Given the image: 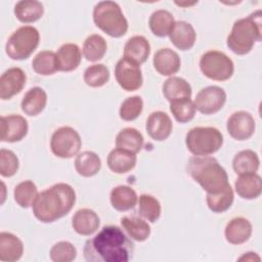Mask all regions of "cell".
I'll return each mask as SVG.
<instances>
[{
	"label": "cell",
	"mask_w": 262,
	"mask_h": 262,
	"mask_svg": "<svg viewBox=\"0 0 262 262\" xmlns=\"http://www.w3.org/2000/svg\"><path fill=\"white\" fill-rule=\"evenodd\" d=\"M75 203V189L70 184L60 182L40 192L32 208L39 221L51 223L69 214Z\"/></svg>",
	"instance_id": "cell-2"
},
{
	"label": "cell",
	"mask_w": 262,
	"mask_h": 262,
	"mask_svg": "<svg viewBox=\"0 0 262 262\" xmlns=\"http://www.w3.org/2000/svg\"><path fill=\"white\" fill-rule=\"evenodd\" d=\"M115 76L118 84L126 91H135L142 86V74L140 64L122 57L115 68Z\"/></svg>",
	"instance_id": "cell-10"
},
{
	"label": "cell",
	"mask_w": 262,
	"mask_h": 262,
	"mask_svg": "<svg viewBox=\"0 0 262 262\" xmlns=\"http://www.w3.org/2000/svg\"><path fill=\"white\" fill-rule=\"evenodd\" d=\"M107 45L105 39L97 34L90 35L83 44V55L88 61L100 60L106 53Z\"/></svg>",
	"instance_id": "cell-34"
},
{
	"label": "cell",
	"mask_w": 262,
	"mask_h": 262,
	"mask_svg": "<svg viewBox=\"0 0 262 262\" xmlns=\"http://www.w3.org/2000/svg\"><path fill=\"white\" fill-rule=\"evenodd\" d=\"M75 169L83 177H92L101 169V160L97 154L85 150L80 152L75 160Z\"/></svg>",
	"instance_id": "cell-29"
},
{
	"label": "cell",
	"mask_w": 262,
	"mask_h": 262,
	"mask_svg": "<svg viewBox=\"0 0 262 262\" xmlns=\"http://www.w3.org/2000/svg\"><path fill=\"white\" fill-rule=\"evenodd\" d=\"M142 108H143L142 98L138 95L131 96L126 98L122 102L120 106L119 115H120V118L124 121H133L140 116Z\"/></svg>",
	"instance_id": "cell-41"
},
{
	"label": "cell",
	"mask_w": 262,
	"mask_h": 262,
	"mask_svg": "<svg viewBox=\"0 0 262 262\" xmlns=\"http://www.w3.org/2000/svg\"><path fill=\"white\" fill-rule=\"evenodd\" d=\"M29 125L27 120L19 115H9L1 117V141H20L28 133Z\"/></svg>",
	"instance_id": "cell-14"
},
{
	"label": "cell",
	"mask_w": 262,
	"mask_h": 262,
	"mask_svg": "<svg viewBox=\"0 0 262 262\" xmlns=\"http://www.w3.org/2000/svg\"><path fill=\"white\" fill-rule=\"evenodd\" d=\"M262 12L257 10L247 17L234 21L227 37L228 48L237 55L248 54L256 42L261 41Z\"/></svg>",
	"instance_id": "cell-4"
},
{
	"label": "cell",
	"mask_w": 262,
	"mask_h": 262,
	"mask_svg": "<svg viewBox=\"0 0 262 262\" xmlns=\"http://www.w3.org/2000/svg\"><path fill=\"white\" fill-rule=\"evenodd\" d=\"M82 146L80 134L72 127L64 126L55 130L50 139V148L54 156L61 159H71L76 156Z\"/></svg>",
	"instance_id": "cell-9"
},
{
	"label": "cell",
	"mask_w": 262,
	"mask_h": 262,
	"mask_svg": "<svg viewBox=\"0 0 262 262\" xmlns=\"http://www.w3.org/2000/svg\"><path fill=\"white\" fill-rule=\"evenodd\" d=\"M259 166V157L251 149H245L237 152L232 160V168L237 175L256 173Z\"/></svg>",
	"instance_id": "cell-31"
},
{
	"label": "cell",
	"mask_w": 262,
	"mask_h": 262,
	"mask_svg": "<svg viewBox=\"0 0 262 262\" xmlns=\"http://www.w3.org/2000/svg\"><path fill=\"white\" fill-rule=\"evenodd\" d=\"M154 68L162 76H172L180 70L181 60L177 52L170 48L159 49L152 59Z\"/></svg>",
	"instance_id": "cell-17"
},
{
	"label": "cell",
	"mask_w": 262,
	"mask_h": 262,
	"mask_svg": "<svg viewBox=\"0 0 262 262\" xmlns=\"http://www.w3.org/2000/svg\"><path fill=\"white\" fill-rule=\"evenodd\" d=\"M226 129L233 139L243 141L252 137L256 129V123L250 113L239 111L228 118Z\"/></svg>",
	"instance_id": "cell-12"
},
{
	"label": "cell",
	"mask_w": 262,
	"mask_h": 262,
	"mask_svg": "<svg viewBox=\"0 0 262 262\" xmlns=\"http://www.w3.org/2000/svg\"><path fill=\"white\" fill-rule=\"evenodd\" d=\"M33 70L42 76H48L58 71L56 53L50 50L40 51L32 61Z\"/></svg>",
	"instance_id": "cell-35"
},
{
	"label": "cell",
	"mask_w": 262,
	"mask_h": 262,
	"mask_svg": "<svg viewBox=\"0 0 262 262\" xmlns=\"http://www.w3.org/2000/svg\"><path fill=\"white\" fill-rule=\"evenodd\" d=\"M200 69L209 79L226 81L233 75V61L223 52L210 50L205 52L200 59Z\"/></svg>",
	"instance_id": "cell-8"
},
{
	"label": "cell",
	"mask_w": 262,
	"mask_h": 262,
	"mask_svg": "<svg viewBox=\"0 0 262 262\" xmlns=\"http://www.w3.org/2000/svg\"><path fill=\"white\" fill-rule=\"evenodd\" d=\"M84 258L88 262H128L134 255V244L118 226H103L86 241Z\"/></svg>",
	"instance_id": "cell-1"
},
{
	"label": "cell",
	"mask_w": 262,
	"mask_h": 262,
	"mask_svg": "<svg viewBox=\"0 0 262 262\" xmlns=\"http://www.w3.org/2000/svg\"><path fill=\"white\" fill-rule=\"evenodd\" d=\"M163 94L169 101H176L190 98L191 86L183 78L171 76L163 84Z\"/></svg>",
	"instance_id": "cell-24"
},
{
	"label": "cell",
	"mask_w": 262,
	"mask_h": 262,
	"mask_svg": "<svg viewBox=\"0 0 262 262\" xmlns=\"http://www.w3.org/2000/svg\"><path fill=\"white\" fill-rule=\"evenodd\" d=\"M252 224L244 217L231 219L225 227V238L231 245H242L252 235Z\"/></svg>",
	"instance_id": "cell-19"
},
{
	"label": "cell",
	"mask_w": 262,
	"mask_h": 262,
	"mask_svg": "<svg viewBox=\"0 0 262 262\" xmlns=\"http://www.w3.org/2000/svg\"><path fill=\"white\" fill-rule=\"evenodd\" d=\"M82 53L78 45L66 43L59 47L56 52L58 71L72 72L76 70L81 62Z\"/></svg>",
	"instance_id": "cell-26"
},
{
	"label": "cell",
	"mask_w": 262,
	"mask_h": 262,
	"mask_svg": "<svg viewBox=\"0 0 262 262\" xmlns=\"http://www.w3.org/2000/svg\"><path fill=\"white\" fill-rule=\"evenodd\" d=\"M18 159L15 154L9 149H0V174L3 177H11L18 170Z\"/></svg>",
	"instance_id": "cell-43"
},
{
	"label": "cell",
	"mask_w": 262,
	"mask_h": 262,
	"mask_svg": "<svg viewBox=\"0 0 262 262\" xmlns=\"http://www.w3.org/2000/svg\"><path fill=\"white\" fill-rule=\"evenodd\" d=\"M234 194L230 184H228L221 192L207 193V205L214 213H223L227 211L233 203Z\"/></svg>",
	"instance_id": "cell-36"
},
{
	"label": "cell",
	"mask_w": 262,
	"mask_h": 262,
	"mask_svg": "<svg viewBox=\"0 0 262 262\" xmlns=\"http://www.w3.org/2000/svg\"><path fill=\"white\" fill-rule=\"evenodd\" d=\"M111 204L117 211H128L135 207L138 198L133 188L127 185H119L111 191Z\"/></svg>",
	"instance_id": "cell-27"
},
{
	"label": "cell",
	"mask_w": 262,
	"mask_h": 262,
	"mask_svg": "<svg viewBox=\"0 0 262 262\" xmlns=\"http://www.w3.org/2000/svg\"><path fill=\"white\" fill-rule=\"evenodd\" d=\"M236 193L246 200H254L262 192V180L256 173L239 175L234 183Z\"/></svg>",
	"instance_id": "cell-20"
},
{
	"label": "cell",
	"mask_w": 262,
	"mask_h": 262,
	"mask_svg": "<svg viewBox=\"0 0 262 262\" xmlns=\"http://www.w3.org/2000/svg\"><path fill=\"white\" fill-rule=\"evenodd\" d=\"M93 21L102 32L114 38H120L128 31V21L119 4L114 1L98 2L93 9Z\"/></svg>",
	"instance_id": "cell-5"
},
{
	"label": "cell",
	"mask_w": 262,
	"mask_h": 262,
	"mask_svg": "<svg viewBox=\"0 0 262 262\" xmlns=\"http://www.w3.org/2000/svg\"><path fill=\"white\" fill-rule=\"evenodd\" d=\"M168 36L171 43L182 51L191 49L196 39V34L193 27L183 20L175 21Z\"/></svg>",
	"instance_id": "cell-16"
},
{
	"label": "cell",
	"mask_w": 262,
	"mask_h": 262,
	"mask_svg": "<svg viewBox=\"0 0 262 262\" xmlns=\"http://www.w3.org/2000/svg\"><path fill=\"white\" fill-rule=\"evenodd\" d=\"M187 173L198 182L207 193L221 192L228 184L225 169L215 158L208 156H193L188 160Z\"/></svg>",
	"instance_id": "cell-3"
},
{
	"label": "cell",
	"mask_w": 262,
	"mask_h": 262,
	"mask_svg": "<svg viewBox=\"0 0 262 262\" xmlns=\"http://www.w3.org/2000/svg\"><path fill=\"white\" fill-rule=\"evenodd\" d=\"M84 82L90 87H101L110 80V71L102 63H96L88 67L84 72Z\"/></svg>",
	"instance_id": "cell-38"
},
{
	"label": "cell",
	"mask_w": 262,
	"mask_h": 262,
	"mask_svg": "<svg viewBox=\"0 0 262 262\" xmlns=\"http://www.w3.org/2000/svg\"><path fill=\"white\" fill-rule=\"evenodd\" d=\"M239 261H254V260H258L260 261V257L256 254V253H253V252H249V253H245V255H243L239 259Z\"/></svg>",
	"instance_id": "cell-44"
},
{
	"label": "cell",
	"mask_w": 262,
	"mask_h": 262,
	"mask_svg": "<svg viewBox=\"0 0 262 262\" xmlns=\"http://www.w3.org/2000/svg\"><path fill=\"white\" fill-rule=\"evenodd\" d=\"M24 253L23 242L10 232L0 233V260L14 262L21 258Z\"/></svg>",
	"instance_id": "cell-22"
},
{
	"label": "cell",
	"mask_w": 262,
	"mask_h": 262,
	"mask_svg": "<svg viewBox=\"0 0 262 262\" xmlns=\"http://www.w3.org/2000/svg\"><path fill=\"white\" fill-rule=\"evenodd\" d=\"M139 214L149 222H156L161 216V204L150 194H141L139 196Z\"/></svg>",
	"instance_id": "cell-40"
},
{
	"label": "cell",
	"mask_w": 262,
	"mask_h": 262,
	"mask_svg": "<svg viewBox=\"0 0 262 262\" xmlns=\"http://www.w3.org/2000/svg\"><path fill=\"white\" fill-rule=\"evenodd\" d=\"M43 13V4L36 0H21L14 5V14L16 18L25 24L37 21L42 17Z\"/></svg>",
	"instance_id": "cell-28"
},
{
	"label": "cell",
	"mask_w": 262,
	"mask_h": 262,
	"mask_svg": "<svg viewBox=\"0 0 262 262\" xmlns=\"http://www.w3.org/2000/svg\"><path fill=\"white\" fill-rule=\"evenodd\" d=\"M195 106L190 98L170 102V112L179 123H187L194 118Z\"/></svg>",
	"instance_id": "cell-39"
},
{
	"label": "cell",
	"mask_w": 262,
	"mask_h": 262,
	"mask_svg": "<svg viewBox=\"0 0 262 262\" xmlns=\"http://www.w3.org/2000/svg\"><path fill=\"white\" fill-rule=\"evenodd\" d=\"M226 101V93L219 86L203 88L194 98V106L204 115H212L219 112Z\"/></svg>",
	"instance_id": "cell-11"
},
{
	"label": "cell",
	"mask_w": 262,
	"mask_h": 262,
	"mask_svg": "<svg viewBox=\"0 0 262 262\" xmlns=\"http://www.w3.org/2000/svg\"><path fill=\"white\" fill-rule=\"evenodd\" d=\"M100 224L98 215L91 209H80L72 218V227L80 235L94 233Z\"/></svg>",
	"instance_id": "cell-18"
},
{
	"label": "cell",
	"mask_w": 262,
	"mask_h": 262,
	"mask_svg": "<svg viewBox=\"0 0 262 262\" xmlns=\"http://www.w3.org/2000/svg\"><path fill=\"white\" fill-rule=\"evenodd\" d=\"M143 142L142 134L137 129L131 127L122 129L116 137V146L118 148H123L134 154L141 150Z\"/></svg>",
	"instance_id": "cell-32"
},
{
	"label": "cell",
	"mask_w": 262,
	"mask_h": 262,
	"mask_svg": "<svg viewBox=\"0 0 262 262\" xmlns=\"http://www.w3.org/2000/svg\"><path fill=\"white\" fill-rule=\"evenodd\" d=\"M174 23L175 21L172 13L164 9H159L152 12L148 20L149 29L157 37L168 36Z\"/></svg>",
	"instance_id": "cell-33"
},
{
	"label": "cell",
	"mask_w": 262,
	"mask_h": 262,
	"mask_svg": "<svg viewBox=\"0 0 262 262\" xmlns=\"http://www.w3.org/2000/svg\"><path fill=\"white\" fill-rule=\"evenodd\" d=\"M40 35L36 28L24 26L14 31L5 45V52L11 59H27L38 47Z\"/></svg>",
	"instance_id": "cell-7"
},
{
	"label": "cell",
	"mask_w": 262,
	"mask_h": 262,
	"mask_svg": "<svg viewBox=\"0 0 262 262\" xmlns=\"http://www.w3.org/2000/svg\"><path fill=\"white\" fill-rule=\"evenodd\" d=\"M39 192L36 184L31 180H25L14 187L13 196L16 204L21 208L33 206Z\"/></svg>",
	"instance_id": "cell-37"
},
{
	"label": "cell",
	"mask_w": 262,
	"mask_h": 262,
	"mask_svg": "<svg viewBox=\"0 0 262 262\" xmlns=\"http://www.w3.org/2000/svg\"><path fill=\"white\" fill-rule=\"evenodd\" d=\"M136 154L123 148H115L107 156L108 168L117 174H125L136 165Z\"/></svg>",
	"instance_id": "cell-23"
},
{
	"label": "cell",
	"mask_w": 262,
	"mask_h": 262,
	"mask_svg": "<svg viewBox=\"0 0 262 262\" xmlns=\"http://www.w3.org/2000/svg\"><path fill=\"white\" fill-rule=\"evenodd\" d=\"M172 121L170 117L161 111L151 113L145 124V129L149 137L156 141L166 140L172 132Z\"/></svg>",
	"instance_id": "cell-15"
},
{
	"label": "cell",
	"mask_w": 262,
	"mask_h": 262,
	"mask_svg": "<svg viewBox=\"0 0 262 262\" xmlns=\"http://www.w3.org/2000/svg\"><path fill=\"white\" fill-rule=\"evenodd\" d=\"M150 54V45L143 36L131 37L124 46V57L138 64L146 61Z\"/></svg>",
	"instance_id": "cell-21"
},
{
	"label": "cell",
	"mask_w": 262,
	"mask_h": 262,
	"mask_svg": "<svg viewBox=\"0 0 262 262\" xmlns=\"http://www.w3.org/2000/svg\"><path fill=\"white\" fill-rule=\"evenodd\" d=\"M196 2H192V3H182V2H176V4L177 5H179V6H191V5H194Z\"/></svg>",
	"instance_id": "cell-45"
},
{
	"label": "cell",
	"mask_w": 262,
	"mask_h": 262,
	"mask_svg": "<svg viewBox=\"0 0 262 262\" xmlns=\"http://www.w3.org/2000/svg\"><path fill=\"white\" fill-rule=\"evenodd\" d=\"M185 144L194 156H209L220 149L223 135L214 127H195L187 132Z\"/></svg>",
	"instance_id": "cell-6"
},
{
	"label": "cell",
	"mask_w": 262,
	"mask_h": 262,
	"mask_svg": "<svg viewBox=\"0 0 262 262\" xmlns=\"http://www.w3.org/2000/svg\"><path fill=\"white\" fill-rule=\"evenodd\" d=\"M121 225L128 236L136 242H144L150 235L149 224L138 217L125 216L121 218Z\"/></svg>",
	"instance_id": "cell-30"
},
{
	"label": "cell",
	"mask_w": 262,
	"mask_h": 262,
	"mask_svg": "<svg viewBox=\"0 0 262 262\" xmlns=\"http://www.w3.org/2000/svg\"><path fill=\"white\" fill-rule=\"evenodd\" d=\"M46 103V92L41 87H33L23 97L20 107L26 115L30 117H35L43 112Z\"/></svg>",
	"instance_id": "cell-25"
},
{
	"label": "cell",
	"mask_w": 262,
	"mask_h": 262,
	"mask_svg": "<svg viewBox=\"0 0 262 262\" xmlns=\"http://www.w3.org/2000/svg\"><path fill=\"white\" fill-rule=\"evenodd\" d=\"M50 259L54 262H71L76 259L77 250L70 242H58L50 250Z\"/></svg>",
	"instance_id": "cell-42"
},
{
	"label": "cell",
	"mask_w": 262,
	"mask_h": 262,
	"mask_svg": "<svg viewBox=\"0 0 262 262\" xmlns=\"http://www.w3.org/2000/svg\"><path fill=\"white\" fill-rule=\"evenodd\" d=\"M26 81V73L20 68L6 70L0 78V98L7 100L18 94L25 87Z\"/></svg>",
	"instance_id": "cell-13"
}]
</instances>
